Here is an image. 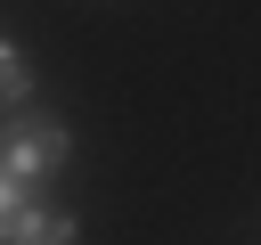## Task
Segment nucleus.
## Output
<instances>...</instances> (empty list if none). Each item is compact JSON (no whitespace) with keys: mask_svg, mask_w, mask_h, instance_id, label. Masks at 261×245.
I'll list each match as a JSON object with an SVG mask.
<instances>
[{"mask_svg":"<svg viewBox=\"0 0 261 245\" xmlns=\"http://www.w3.org/2000/svg\"><path fill=\"white\" fill-rule=\"evenodd\" d=\"M73 237H82V220H73L65 204H33V196H24V204L8 212V245H73Z\"/></svg>","mask_w":261,"mask_h":245,"instance_id":"f03ea898","label":"nucleus"},{"mask_svg":"<svg viewBox=\"0 0 261 245\" xmlns=\"http://www.w3.org/2000/svg\"><path fill=\"white\" fill-rule=\"evenodd\" d=\"M0 245H8V220H0Z\"/></svg>","mask_w":261,"mask_h":245,"instance_id":"20e7f679","label":"nucleus"},{"mask_svg":"<svg viewBox=\"0 0 261 245\" xmlns=\"http://www.w3.org/2000/svg\"><path fill=\"white\" fill-rule=\"evenodd\" d=\"M65 155H73V131H65L57 114H41V106H16V114H8V131H0V172H8L16 188L49 180Z\"/></svg>","mask_w":261,"mask_h":245,"instance_id":"f257e3e1","label":"nucleus"},{"mask_svg":"<svg viewBox=\"0 0 261 245\" xmlns=\"http://www.w3.org/2000/svg\"><path fill=\"white\" fill-rule=\"evenodd\" d=\"M24 98H33V65H24V57H16V49H8V41H0V106H8V114H16V106H24Z\"/></svg>","mask_w":261,"mask_h":245,"instance_id":"7ed1b4c3","label":"nucleus"}]
</instances>
